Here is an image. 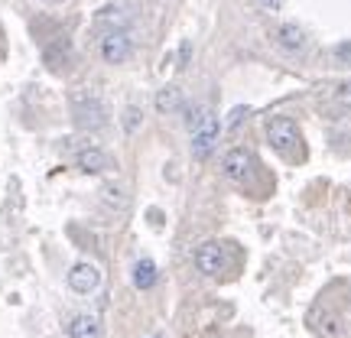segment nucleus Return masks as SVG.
Masks as SVG:
<instances>
[{
    "mask_svg": "<svg viewBox=\"0 0 351 338\" xmlns=\"http://www.w3.org/2000/svg\"><path fill=\"white\" fill-rule=\"evenodd\" d=\"M69 108H72V117H75V124L82 127V130H104V127H108V117H111L104 98L95 95V91H88V88L72 91Z\"/></svg>",
    "mask_w": 351,
    "mask_h": 338,
    "instance_id": "obj_1",
    "label": "nucleus"
},
{
    "mask_svg": "<svg viewBox=\"0 0 351 338\" xmlns=\"http://www.w3.org/2000/svg\"><path fill=\"white\" fill-rule=\"evenodd\" d=\"M263 134H267V143L274 147L276 153H283V156H296V150H300V127H296V121L293 117H283V114H276V117H270L267 121V127H263Z\"/></svg>",
    "mask_w": 351,
    "mask_h": 338,
    "instance_id": "obj_2",
    "label": "nucleus"
},
{
    "mask_svg": "<svg viewBox=\"0 0 351 338\" xmlns=\"http://www.w3.org/2000/svg\"><path fill=\"white\" fill-rule=\"evenodd\" d=\"M101 59L111 65H121L130 59V52H134V36H130V29H124V26H111V29H104L101 33Z\"/></svg>",
    "mask_w": 351,
    "mask_h": 338,
    "instance_id": "obj_3",
    "label": "nucleus"
},
{
    "mask_svg": "<svg viewBox=\"0 0 351 338\" xmlns=\"http://www.w3.org/2000/svg\"><path fill=\"white\" fill-rule=\"evenodd\" d=\"M215 143H218V121H215V114H208V117L192 130V153H195L199 160H205V156L215 150Z\"/></svg>",
    "mask_w": 351,
    "mask_h": 338,
    "instance_id": "obj_4",
    "label": "nucleus"
},
{
    "mask_svg": "<svg viewBox=\"0 0 351 338\" xmlns=\"http://www.w3.org/2000/svg\"><path fill=\"white\" fill-rule=\"evenodd\" d=\"M195 267H199V274H205V276H218V274H221V267H225L221 244H215V241L199 244V248H195Z\"/></svg>",
    "mask_w": 351,
    "mask_h": 338,
    "instance_id": "obj_5",
    "label": "nucleus"
},
{
    "mask_svg": "<svg viewBox=\"0 0 351 338\" xmlns=\"http://www.w3.org/2000/svg\"><path fill=\"white\" fill-rule=\"evenodd\" d=\"M221 173L231 182H244L251 176V153L247 150H228L225 160H221Z\"/></svg>",
    "mask_w": 351,
    "mask_h": 338,
    "instance_id": "obj_6",
    "label": "nucleus"
},
{
    "mask_svg": "<svg viewBox=\"0 0 351 338\" xmlns=\"http://www.w3.org/2000/svg\"><path fill=\"white\" fill-rule=\"evenodd\" d=\"M75 163H78V169H82V173L98 176V173H104V169L111 166V160H108V153L101 150V147H95V143H85V147L75 153Z\"/></svg>",
    "mask_w": 351,
    "mask_h": 338,
    "instance_id": "obj_7",
    "label": "nucleus"
},
{
    "mask_svg": "<svg viewBox=\"0 0 351 338\" xmlns=\"http://www.w3.org/2000/svg\"><path fill=\"white\" fill-rule=\"evenodd\" d=\"M98 283H101V270L95 263H75L69 270V287L75 293H91V289H98Z\"/></svg>",
    "mask_w": 351,
    "mask_h": 338,
    "instance_id": "obj_8",
    "label": "nucleus"
},
{
    "mask_svg": "<svg viewBox=\"0 0 351 338\" xmlns=\"http://www.w3.org/2000/svg\"><path fill=\"white\" fill-rule=\"evenodd\" d=\"M43 59L49 62L52 72L65 69V65L72 62V43H69L65 36H56L52 43H46V46H43Z\"/></svg>",
    "mask_w": 351,
    "mask_h": 338,
    "instance_id": "obj_9",
    "label": "nucleus"
},
{
    "mask_svg": "<svg viewBox=\"0 0 351 338\" xmlns=\"http://www.w3.org/2000/svg\"><path fill=\"white\" fill-rule=\"evenodd\" d=\"M326 114H332V117L351 114V82H341V85L326 98Z\"/></svg>",
    "mask_w": 351,
    "mask_h": 338,
    "instance_id": "obj_10",
    "label": "nucleus"
},
{
    "mask_svg": "<svg viewBox=\"0 0 351 338\" xmlns=\"http://www.w3.org/2000/svg\"><path fill=\"white\" fill-rule=\"evenodd\" d=\"M276 43H280L283 49L296 52L306 46V33H302V26H296V23H280L276 26Z\"/></svg>",
    "mask_w": 351,
    "mask_h": 338,
    "instance_id": "obj_11",
    "label": "nucleus"
},
{
    "mask_svg": "<svg viewBox=\"0 0 351 338\" xmlns=\"http://www.w3.org/2000/svg\"><path fill=\"white\" fill-rule=\"evenodd\" d=\"M69 338H101V322L95 315H75L69 322Z\"/></svg>",
    "mask_w": 351,
    "mask_h": 338,
    "instance_id": "obj_12",
    "label": "nucleus"
},
{
    "mask_svg": "<svg viewBox=\"0 0 351 338\" xmlns=\"http://www.w3.org/2000/svg\"><path fill=\"white\" fill-rule=\"evenodd\" d=\"M156 108L160 114H173V111H182V88L176 85H166L160 95H156Z\"/></svg>",
    "mask_w": 351,
    "mask_h": 338,
    "instance_id": "obj_13",
    "label": "nucleus"
},
{
    "mask_svg": "<svg viewBox=\"0 0 351 338\" xmlns=\"http://www.w3.org/2000/svg\"><path fill=\"white\" fill-rule=\"evenodd\" d=\"M153 283H156V263L143 257V261L134 263V287H137V289H150Z\"/></svg>",
    "mask_w": 351,
    "mask_h": 338,
    "instance_id": "obj_14",
    "label": "nucleus"
},
{
    "mask_svg": "<svg viewBox=\"0 0 351 338\" xmlns=\"http://www.w3.org/2000/svg\"><path fill=\"white\" fill-rule=\"evenodd\" d=\"M208 108H205V104H192V108H189L186 111V127H189V134H192V130H195V127L202 124V121H205V117H208Z\"/></svg>",
    "mask_w": 351,
    "mask_h": 338,
    "instance_id": "obj_15",
    "label": "nucleus"
},
{
    "mask_svg": "<svg viewBox=\"0 0 351 338\" xmlns=\"http://www.w3.org/2000/svg\"><path fill=\"white\" fill-rule=\"evenodd\" d=\"M332 56H335L341 65H351V39H348V43H341V46H335V49H332Z\"/></svg>",
    "mask_w": 351,
    "mask_h": 338,
    "instance_id": "obj_16",
    "label": "nucleus"
},
{
    "mask_svg": "<svg viewBox=\"0 0 351 338\" xmlns=\"http://www.w3.org/2000/svg\"><path fill=\"white\" fill-rule=\"evenodd\" d=\"M244 114H247V108H234V111H231V117H228V130H234V127L241 124V121H244Z\"/></svg>",
    "mask_w": 351,
    "mask_h": 338,
    "instance_id": "obj_17",
    "label": "nucleus"
},
{
    "mask_svg": "<svg viewBox=\"0 0 351 338\" xmlns=\"http://www.w3.org/2000/svg\"><path fill=\"white\" fill-rule=\"evenodd\" d=\"M137 124H140V111H137V108H127V114H124V127H127V130H134Z\"/></svg>",
    "mask_w": 351,
    "mask_h": 338,
    "instance_id": "obj_18",
    "label": "nucleus"
},
{
    "mask_svg": "<svg viewBox=\"0 0 351 338\" xmlns=\"http://www.w3.org/2000/svg\"><path fill=\"white\" fill-rule=\"evenodd\" d=\"M261 3L267 10H280V7H283V0H261Z\"/></svg>",
    "mask_w": 351,
    "mask_h": 338,
    "instance_id": "obj_19",
    "label": "nucleus"
},
{
    "mask_svg": "<svg viewBox=\"0 0 351 338\" xmlns=\"http://www.w3.org/2000/svg\"><path fill=\"white\" fill-rule=\"evenodd\" d=\"M49 3H59V0H49Z\"/></svg>",
    "mask_w": 351,
    "mask_h": 338,
    "instance_id": "obj_20",
    "label": "nucleus"
}]
</instances>
